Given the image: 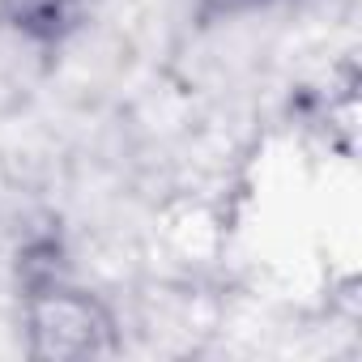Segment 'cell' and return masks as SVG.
<instances>
[{
	"label": "cell",
	"mask_w": 362,
	"mask_h": 362,
	"mask_svg": "<svg viewBox=\"0 0 362 362\" xmlns=\"http://www.w3.org/2000/svg\"><path fill=\"white\" fill-rule=\"evenodd\" d=\"M26 349L47 362H77L115 349V320L107 307L73 290L64 277L26 290Z\"/></svg>",
	"instance_id": "cell-1"
},
{
	"label": "cell",
	"mask_w": 362,
	"mask_h": 362,
	"mask_svg": "<svg viewBox=\"0 0 362 362\" xmlns=\"http://www.w3.org/2000/svg\"><path fill=\"white\" fill-rule=\"evenodd\" d=\"M94 13V0H0V22L30 43H64Z\"/></svg>",
	"instance_id": "cell-2"
},
{
	"label": "cell",
	"mask_w": 362,
	"mask_h": 362,
	"mask_svg": "<svg viewBox=\"0 0 362 362\" xmlns=\"http://www.w3.org/2000/svg\"><path fill=\"white\" fill-rule=\"evenodd\" d=\"M273 0H197L201 18L209 22H222V18H243V13H256V9H269Z\"/></svg>",
	"instance_id": "cell-3"
}]
</instances>
